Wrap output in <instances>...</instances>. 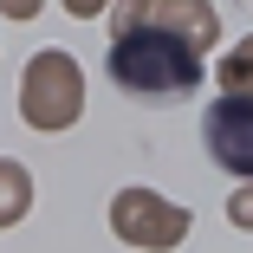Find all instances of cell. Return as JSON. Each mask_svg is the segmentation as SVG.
Listing matches in <instances>:
<instances>
[{
	"instance_id": "6da1fadb",
	"label": "cell",
	"mask_w": 253,
	"mask_h": 253,
	"mask_svg": "<svg viewBox=\"0 0 253 253\" xmlns=\"http://www.w3.org/2000/svg\"><path fill=\"white\" fill-rule=\"evenodd\" d=\"M111 78L130 91V97H149V104H175L201 84V52L175 33H156V26H124L111 39Z\"/></svg>"
},
{
	"instance_id": "7a4b0ae2",
	"label": "cell",
	"mask_w": 253,
	"mask_h": 253,
	"mask_svg": "<svg viewBox=\"0 0 253 253\" xmlns=\"http://www.w3.org/2000/svg\"><path fill=\"white\" fill-rule=\"evenodd\" d=\"M20 111H26L33 130H65V124H78V111H84V78H78V65H72L65 52H39V59L26 65V78H20Z\"/></svg>"
},
{
	"instance_id": "3957f363",
	"label": "cell",
	"mask_w": 253,
	"mask_h": 253,
	"mask_svg": "<svg viewBox=\"0 0 253 253\" xmlns=\"http://www.w3.org/2000/svg\"><path fill=\"white\" fill-rule=\"evenodd\" d=\"M111 227H117L130 247H149V253H163V247H175V240L188 234V214L175 208V201L149 195V188H124V195L111 201Z\"/></svg>"
},
{
	"instance_id": "277c9868",
	"label": "cell",
	"mask_w": 253,
	"mask_h": 253,
	"mask_svg": "<svg viewBox=\"0 0 253 253\" xmlns=\"http://www.w3.org/2000/svg\"><path fill=\"white\" fill-rule=\"evenodd\" d=\"M124 26L175 33V39L195 45V52H201V45H214V33H221V20H214L208 0H124V7H117V33H124Z\"/></svg>"
},
{
	"instance_id": "5b68a950",
	"label": "cell",
	"mask_w": 253,
	"mask_h": 253,
	"mask_svg": "<svg viewBox=\"0 0 253 253\" xmlns=\"http://www.w3.org/2000/svg\"><path fill=\"white\" fill-rule=\"evenodd\" d=\"M208 156L227 169V175H247L253 182V97H214L208 104Z\"/></svg>"
},
{
	"instance_id": "8992f818",
	"label": "cell",
	"mask_w": 253,
	"mask_h": 253,
	"mask_svg": "<svg viewBox=\"0 0 253 253\" xmlns=\"http://www.w3.org/2000/svg\"><path fill=\"white\" fill-rule=\"evenodd\" d=\"M26 201H33V182H26V169L0 156V227H13V221L26 214Z\"/></svg>"
},
{
	"instance_id": "52a82bcc",
	"label": "cell",
	"mask_w": 253,
	"mask_h": 253,
	"mask_svg": "<svg viewBox=\"0 0 253 253\" xmlns=\"http://www.w3.org/2000/svg\"><path fill=\"white\" fill-rule=\"evenodd\" d=\"M221 84H227L234 97H247V91H253V39H247V45H234V52L221 59Z\"/></svg>"
},
{
	"instance_id": "ba28073f",
	"label": "cell",
	"mask_w": 253,
	"mask_h": 253,
	"mask_svg": "<svg viewBox=\"0 0 253 253\" xmlns=\"http://www.w3.org/2000/svg\"><path fill=\"white\" fill-rule=\"evenodd\" d=\"M227 214H234V221H240V227H253V188H240V195H234V201H227Z\"/></svg>"
},
{
	"instance_id": "9c48e42d",
	"label": "cell",
	"mask_w": 253,
	"mask_h": 253,
	"mask_svg": "<svg viewBox=\"0 0 253 253\" xmlns=\"http://www.w3.org/2000/svg\"><path fill=\"white\" fill-rule=\"evenodd\" d=\"M0 13H13V20H33V13H39V0H0Z\"/></svg>"
},
{
	"instance_id": "30bf717a",
	"label": "cell",
	"mask_w": 253,
	"mask_h": 253,
	"mask_svg": "<svg viewBox=\"0 0 253 253\" xmlns=\"http://www.w3.org/2000/svg\"><path fill=\"white\" fill-rule=\"evenodd\" d=\"M65 7H72V13H78V20H91V13H97V7H104V0H65Z\"/></svg>"
}]
</instances>
